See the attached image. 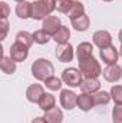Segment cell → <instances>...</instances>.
Wrapping results in <instances>:
<instances>
[{
  "label": "cell",
  "instance_id": "obj_1",
  "mask_svg": "<svg viewBox=\"0 0 122 123\" xmlns=\"http://www.w3.org/2000/svg\"><path fill=\"white\" fill-rule=\"evenodd\" d=\"M32 76L39 80V82H45L46 79H49L50 76H53L55 73V67L47 59H43V57H39L32 63Z\"/></svg>",
  "mask_w": 122,
  "mask_h": 123
},
{
  "label": "cell",
  "instance_id": "obj_29",
  "mask_svg": "<svg viewBox=\"0 0 122 123\" xmlns=\"http://www.w3.org/2000/svg\"><path fill=\"white\" fill-rule=\"evenodd\" d=\"M112 120L114 123H122V105H115L112 109Z\"/></svg>",
  "mask_w": 122,
  "mask_h": 123
},
{
  "label": "cell",
  "instance_id": "obj_26",
  "mask_svg": "<svg viewBox=\"0 0 122 123\" xmlns=\"http://www.w3.org/2000/svg\"><path fill=\"white\" fill-rule=\"evenodd\" d=\"M50 37H52V36H49L43 29L36 30L33 33V40H34V43H37V44H46V43H49Z\"/></svg>",
  "mask_w": 122,
  "mask_h": 123
},
{
  "label": "cell",
  "instance_id": "obj_8",
  "mask_svg": "<svg viewBox=\"0 0 122 123\" xmlns=\"http://www.w3.org/2000/svg\"><path fill=\"white\" fill-rule=\"evenodd\" d=\"M92 42L101 50V49H105V47L112 46V36H111V33L108 30H98V31L93 33Z\"/></svg>",
  "mask_w": 122,
  "mask_h": 123
},
{
  "label": "cell",
  "instance_id": "obj_24",
  "mask_svg": "<svg viewBox=\"0 0 122 123\" xmlns=\"http://www.w3.org/2000/svg\"><path fill=\"white\" fill-rule=\"evenodd\" d=\"M93 100H95V105L102 106V105H108L112 100V97H111V93L105 90H98L96 93H93Z\"/></svg>",
  "mask_w": 122,
  "mask_h": 123
},
{
  "label": "cell",
  "instance_id": "obj_6",
  "mask_svg": "<svg viewBox=\"0 0 122 123\" xmlns=\"http://www.w3.org/2000/svg\"><path fill=\"white\" fill-rule=\"evenodd\" d=\"M27 56H29V47H26L25 44L14 42L10 46V57L13 62H16V63L25 62L27 59Z\"/></svg>",
  "mask_w": 122,
  "mask_h": 123
},
{
  "label": "cell",
  "instance_id": "obj_28",
  "mask_svg": "<svg viewBox=\"0 0 122 123\" xmlns=\"http://www.w3.org/2000/svg\"><path fill=\"white\" fill-rule=\"evenodd\" d=\"M75 0H56V10L61 13H68Z\"/></svg>",
  "mask_w": 122,
  "mask_h": 123
},
{
  "label": "cell",
  "instance_id": "obj_11",
  "mask_svg": "<svg viewBox=\"0 0 122 123\" xmlns=\"http://www.w3.org/2000/svg\"><path fill=\"white\" fill-rule=\"evenodd\" d=\"M99 56L103 60V63H106V64H116L118 57H119V50L115 46H109V47L101 49Z\"/></svg>",
  "mask_w": 122,
  "mask_h": 123
},
{
  "label": "cell",
  "instance_id": "obj_16",
  "mask_svg": "<svg viewBox=\"0 0 122 123\" xmlns=\"http://www.w3.org/2000/svg\"><path fill=\"white\" fill-rule=\"evenodd\" d=\"M32 9H33V3L30 1H22V3H17V6H16V16L19 17V19H23V20H26V19H32Z\"/></svg>",
  "mask_w": 122,
  "mask_h": 123
},
{
  "label": "cell",
  "instance_id": "obj_19",
  "mask_svg": "<svg viewBox=\"0 0 122 123\" xmlns=\"http://www.w3.org/2000/svg\"><path fill=\"white\" fill-rule=\"evenodd\" d=\"M52 39L56 42V44H65V43H68L69 39H70V30H69V27L61 26V29L52 36Z\"/></svg>",
  "mask_w": 122,
  "mask_h": 123
},
{
  "label": "cell",
  "instance_id": "obj_22",
  "mask_svg": "<svg viewBox=\"0 0 122 123\" xmlns=\"http://www.w3.org/2000/svg\"><path fill=\"white\" fill-rule=\"evenodd\" d=\"M82 14H85V6H83V3L75 0L73 4H72V7H70V10L68 12V17L70 20H73V19H76V17H79Z\"/></svg>",
  "mask_w": 122,
  "mask_h": 123
},
{
  "label": "cell",
  "instance_id": "obj_12",
  "mask_svg": "<svg viewBox=\"0 0 122 123\" xmlns=\"http://www.w3.org/2000/svg\"><path fill=\"white\" fill-rule=\"evenodd\" d=\"M45 96V89L42 85L39 83H33L27 87L26 90V97L30 103H39L42 100V97Z\"/></svg>",
  "mask_w": 122,
  "mask_h": 123
},
{
  "label": "cell",
  "instance_id": "obj_13",
  "mask_svg": "<svg viewBox=\"0 0 122 123\" xmlns=\"http://www.w3.org/2000/svg\"><path fill=\"white\" fill-rule=\"evenodd\" d=\"M76 106H78L82 112H89L92 107L95 106L93 94H92V93L82 92L79 96H78V103H76Z\"/></svg>",
  "mask_w": 122,
  "mask_h": 123
},
{
  "label": "cell",
  "instance_id": "obj_31",
  "mask_svg": "<svg viewBox=\"0 0 122 123\" xmlns=\"http://www.w3.org/2000/svg\"><path fill=\"white\" fill-rule=\"evenodd\" d=\"M0 7H1V19H7L9 12H10L9 4H7L6 1H0Z\"/></svg>",
  "mask_w": 122,
  "mask_h": 123
},
{
  "label": "cell",
  "instance_id": "obj_14",
  "mask_svg": "<svg viewBox=\"0 0 122 123\" xmlns=\"http://www.w3.org/2000/svg\"><path fill=\"white\" fill-rule=\"evenodd\" d=\"M76 57H78V60H86V59H89L93 56V46H92L89 42H82V43H79V46L76 47Z\"/></svg>",
  "mask_w": 122,
  "mask_h": 123
},
{
  "label": "cell",
  "instance_id": "obj_32",
  "mask_svg": "<svg viewBox=\"0 0 122 123\" xmlns=\"http://www.w3.org/2000/svg\"><path fill=\"white\" fill-rule=\"evenodd\" d=\"M30 123H47V120L45 117H34Z\"/></svg>",
  "mask_w": 122,
  "mask_h": 123
},
{
  "label": "cell",
  "instance_id": "obj_35",
  "mask_svg": "<svg viewBox=\"0 0 122 123\" xmlns=\"http://www.w3.org/2000/svg\"><path fill=\"white\" fill-rule=\"evenodd\" d=\"M14 1H17V3H22V1H26V0H14Z\"/></svg>",
  "mask_w": 122,
  "mask_h": 123
},
{
  "label": "cell",
  "instance_id": "obj_15",
  "mask_svg": "<svg viewBox=\"0 0 122 123\" xmlns=\"http://www.w3.org/2000/svg\"><path fill=\"white\" fill-rule=\"evenodd\" d=\"M81 90L85 93H96L101 89V82L98 79H92V77H85L81 83Z\"/></svg>",
  "mask_w": 122,
  "mask_h": 123
},
{
  "label": "cell",
  "instance_id": "obj_17",
  "mask_svg": "<svg viewBox=\"0 0 122 123\" xmlns=\"http://www.w3.org/2000/svg\"><path fill=\"white\" fill-rule=\"evenodd\" d=\"M89 26H91V19L86 13L72 20V27L78 31H86L89 29Z\"/></svg>",
  "mask_w": 122,
  "mask_h": 123
},
{
  "label": "cell",
  "instance_id": "obj_27",
  "mask_svg": "<svg viewBox=\"0 0 122 123\" xmlns=\"http://www.w3.org/2000/svg\"><path fill=\"white\" fill-rule=\"evenodd\" d=\"M111 97L115 105H122V86L121 85H114L111 87Z\"/></svg>",
  "mask_w": 122,
  "mask_h": 123
},
{
  "label": "cell",
  "instance_id": "obj_34",
  "mask_svg": "<svg viewBox=\"0 0 122 123\" xmlns=\"http://www.w3.org/2000/svg\"><path fill=\"white\" fill-rule=\"evenodd\" d=\"M119 56H121V59H122V43H121V49H119Z\"/></svg>",
  "mask_w": 122,
  "mask_h": 123
},
{
  "label": "cell",
  "instance_id": "obj_4",
  "mask_svg": "<svg viewBox=\"0 0 122 123\" xmlns=\"http://www.w3.org/2000/svg\"><path fill=\"white\" fill-rule=\"evenodd\" d=\"M83 80V74L76 67H69L62 72V82L69 87H79Z\"/></svg>",
  "mask_w": 122,
  "mask_h": 123
},
{
  "label": "cell",
  "instance_id": "obj_3",
  "mask_svg": "<svg viewBox=\"0 0 122 123\" xmlns=\"http://www.w3.org/2000/svg\"><path fill=\"white\" fill-rule=\"evenodd\" d=\"M79 70L83 74V77H92V79H98L102 74V67L99 64V62L96 60L93 56L86 59V60L79 62Z\"/></svg>",
  "mask_w": 122,
  "mask_h": 123
},
{
  "label": "cell",
  "instance_id": "obj_18",
  "mask_svg": "<svg viewBox=\"0 0 122 123\" xmlns=\"http://www.w3.org/2000/svg\"><path fill=\"white\" fill-rule=\"evenodd\" d=\"M47 123H62L63 122V112H62L59 107H53L47 112H45V116H43Z\"/></svg>",
  "mask_w": 122,
  "mask_h": 123
},
{
  "label": "cell",
  "instance_id": "obj_21",
  "mask_svg": "<svg viewBox=\"0 0 122 123\" xmlns=\"http://www.w3.org/2000/svg\"><path fill=\"white\" fill-rule=\"evenodd\" d=\"M39 106L43 112H47L50 109H53L56 106V99L52 93H45V96L42 97V100L39 102Z\"/></svg>",
  "mask_w": 122,
  "mask_h": 123
},
{
  "label": "cell",
  "instance_id": "obj_20",
  "mask_svg": "<svg viewBox=\"0 0 122 123\" xmlns=\"http://www.w3.org/2000/svg\"><path fill=\"white\" fill-rule=\"evenodd\" d=\"M0 69L6 74H13L16 72V62L12 60L10 56H1L0 60Z\"/></svg>",
  "mask_w": 122,
  "mask_h": 123
},
{
  "label": "cell",
  "instance_id": "obj_2",
  "mask_svg": "<svg viewBox=\"0 0 122 123\" xmlns=\"http://www.w3.org/2000/svg\"><path fill=\"white\" fill-rule=\"evenodd\" d=\"M56 10V0H37L33 3L32 19L33 20H45L52 12Z\"/></svg>",
  "mask_w": 122,
  "mask_h": 123
},
{
  "label": "cell",
  "instance_id": "obj_33",
  "mask_svg": "<svg viewBox=\"0 0 122 123\" xmlns=\"http://www.w3.org/2000/svg\"><path fill=\"white\" fill-rule=\"evenodd\" d=\"M118 39H119V42L122 43V29H121V31H119V34H118Z\"/></svg>",
  "mask_w": 122,
  "mask_h": 123
},
{
  "label": "cell",
  "instance_id": "obj_30",
  "mask_svg": "<svg viewBox=\"0 0 122 123\" xmlns=\"http://www.w3.org/2000/svg\"><path fill=\"white\" fill-rule=\"evenodd\" d=\"M0 27H1L0 40H4L6 36H7V31H9V22H7V19H1V25H0Z\"/></svg>",
  "mask_w": 122,
  "mask_h": 123
},
{
  "label": "cell",
  "instance_id": "obj_36",
  "mask_svg": "<svg viewBox=\"0 0 122 123\" xmlns=\"http://www.w3.org/2000/svg\"><path fill=\"white\" fill-rule=\"evenodd\" d=\"M102 1H114V0H102Z\"/></svg>",
  "mask_w": 122,
  "mask_h": 123
},
{
  "label": "cell",
  "instance_id": "obj_7",
  "mask_svg": "<svg viewBox=\"0 0 122 123\" xmlns=\"http://www.w3.org/2000/svg\"><path fill=\"white\" fill-rule=\"evenodd\" d=\"M59 100H61V106L66 110H72L76 107V103H78V94L69 89H63L61 90V96H59Z\"/></svg>",
  "mask_w": 122,
  "mask_h": 123
},
{
  "label": "cell",
  "instance_id": "obj_25",
  "mask_svg": "<svg viewBox=\"0 0 122 123\" xmlns=\"http://www.w3.org/2000/svg\"><path fill=\"white\" fill-rule=\"evenodd\" d=\"M45 86L50 92H58V90L62 89V79L56 77V76H50L49 79L45 80Z\"/></svg>",
  "mask_w": 122,
  "mask_h": 123
},
{
  "label": "cell",
  "instance_id": "obj_10",
  "mask_svg": "<svg viewBox=\"0 0 122 123\" xmlns=\"http://www.w3.org/2000/svg\"><path fill=\"white\" fill-rule=\"evenodd\" d=\"M62 23H61V19L58 16H47L45 20H42V29L46 31L49 36H53L56 31L61 29Z\"/></svg>",
  "mask_w": 122,
  "mask_h": 123
},
{
  "label": "cell",
  "instance_id": "obj_9",
  "mask_svg": "<svg viewBox=\"0 0 122 123\" xmlns=\"http://www.w3.org/2000/svg\"><path fill=\"white\" fill-rule=\"evenodd\" d=\"M103 74V79L106 82H111V83H115V82H119L122 77V67L116 63V64H108V67L102 72Z\"/></svg>",
  "mask_w": 122,
  "mask_h": 123
},
{
  "label": "cell",
  "instance_id": "obj_23",
  "mask_svg": "<svg viewBox=\"0 0 122 123\" xmlns=\"http://www.w3.org/2000/svg\"><path fill=\"white\" fill-rule=\"evenodd\" d=\"M16 42L25 44L26 47H30L32 44L34 43V40H33V33H29V31H26V30H20L16 34Z\"/></svg>",
  "mask_w": 122,
  "mask_h": 123
},
{
  "label": "cell",
  "instance_id": "obj_5",
  "mask_svg": "<svg viewBox=\"0 0 122 123\" xmlns=\"http://www.w3.org/2000/svg\"><path fill=\"white\" fill-rule=\"evenodd\" d=\"M55 56L58 57V60L62 63H69L73 60L75 57V50L73 46L70 43H65V44H58V47L55 49Z\"/></svg>",
  "mask_w": 122,
  "mask_h": 123
}]
</instances>
